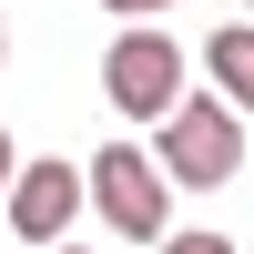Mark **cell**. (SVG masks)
<instances>
[{
	"instance_id": "4",
	"label": "cell",
	"mask_w": 254,
	"mask_h": 254,
	"mask_svg": "<svg viewBox=\"0 0 254 254\" xmlns=\"http://www.w3.org/2000/svg\"><path fill=\"white\" fill-rule=\"evenodd\" d=\"M71 214H81V173H71V163H20V183H10V234L31 244V254H51L61 234H71Z\"/></svg>"
},
{
	"instance_id": "9",
	"label": "cell",
	"mask_w": 254,
	"mask_h": 254,
	"mask_svg": "<svg viewBox=\"0 0 254 254\" xmlns=\"http://www.w3.org/2000/svg\"><path fill=\"white\" fill-rule=\"evenodd\" d=\"M0 61H10V31H0Z\"/></svg>"
},
{
	"instance_id": "6",
	"label": "cell",
	"mask_w": 254,
	"mask_h": 254,
	"mask_svg": "<svg viewBox=\"0 0 254 254\" xmlns=\"http://www.w3.org/2000/svg\"><path fill=\"white\" fill-rule=\"evenodd\" d=\"M163 254H234L224 234H163Z\"/></svg>"
},
{
	"instance_id": "1",
	"label": "cell",
	"mask_w": 254,
	"mask_h": 254,
	"mask_svg": "<svg viewBox=\"0 0 254 254\" xmlns=\"http://www.w3.org/2000/svg\"><path fill=\"white\" fill-rule=\"evenodd\" d=\"M163 173L183 183V193H214V183H234L244 173V112L234 102H183L173 122H163Z\"/></svg>"
},
{
	"instance_id": "2",
	"label": "cell",
	"mask_w": 254,
	"mask_h": 254,
	"mask_svg": "<svg viewBox=\"0 0 254 254\" xmlns=\"http://www.w3.org/2000/svg\"><path fill=\"white\" fill-rule=\"evenodd\" d=\"M102 92H112V112H132V122H173L183 112V51L163 31H122L112 51H102Z\"/></svg>"
},
{
	"instance_id": "5",
	"label": "cell",
	"mask_w": 254,
	"mask_h": 254,
	"mask_svg": "<svg viewBox=\"0 0 254 254\" xmlns=\"http://www.w3.org/2000/svg\"><path fill=\"white\" fill-rule=\"evenodd\" d=\"M203 71H214V92L234 112H254V31H214L203 41Z\"/></svg>"
},
{
	"instance_id": "7",
	"label": "cell",
	"mask_w": 254,
	"mask_h": 254,
	"mask_svg": "<svg viewBox=\"0 0 254 254\" xmlns=\"http://www.w3.org/2000/svg\"><path fill=\"white\" fill-rule=\"evenodd\" d=\"M102 10H122V20H153V10H173V0H102Z\"/></svg>"
},
{
	"instance_id": "3",
	"label": "cell",
	"mask_w": 254,
	"mask_h": 254,
	"mask_svg": "<svg viewBox=\"0 0 254 254\" xmlns=\"http://www.w3.org/2000/svg\"><path fill=\"white\" fill-rule=\"evenodd\" d=\"M92 203H102V224L112 234H132V244H163V163L142 153V142H102L92 153Z\"/></svg>"
},
{
	"instance_id": "8",
	"label": "cell",
	"mask_w": 254,
	"mask_h": 254,
	"mask_svg": "<svg viewBox=\"0 0 254 254\" xmlns=\"http://www.w3.org/2000/svg\"><path fill=\"white\" fill-rule=\"evenodd\" d=\"M10 183H20V153H10V132H0V203H10Z\"/></svg>"
},
{
	"instance_id": "10",
	"label": "cell",
	"mask_w": 254,
	"mask_h": 254,
	"mask_svg": "<svg viewBox=\"0 0 254 254\" xmlns=\"http://www.w3.org/2000/svg\"><path fill=\"white\" fill-rule=\"evenodd\" d=\"M51 254H71V244H51Z\"/></svg>"
}]
</instances>
